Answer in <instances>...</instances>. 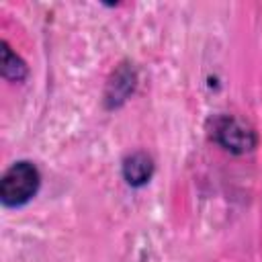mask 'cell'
<instances>
[{"label": "cell", "mask_w": 262, "mask_h": 262, "mask_svg": "<svg viewBox=\"0 0 262 262\" xmlns=\"http://www.w3.org/2000/svg\"><path fill=\"white\" fill-rule=\"evenodd\" d=\"M39 186V168L29 160H18L8 166L0 178V201L4 207H23L37 194Z\"/></svg>", "instance_id": "1"}, {"label": "cell", "mask_w": 262, "mask_h": 262, "mask_svg": "<svg viewBox=\"0 0 262 262\" xmlns=\"http://www.w3.org/2000/svg\"><path fill=\"white\" fill-rule=\"evenodd\" d=\"M211 139L231 154H248L256 147V131L237 117L219 115L211 121Z\"/></svg>", "instance_id": "2"}, {"label": "cell", "mask_w": 262, "mask_h": 262, "mask_svg": "<svg viewBox=\"0 0 262 262\" xmlns=\"http://www.w3.org/2000/svg\"><path fill=\"white\" fill-rule=\"evenodd\" d=\"M137 86V70L133 63H121L106 82L104 88V106L119 108L135 90Z\"/></svg>", "instance_id": "3"}, {"label": "cell", "mask_w": 262, "mask_h": 262, "mask_svg": "<svg viewBox=\"0 0 262 262\" xmlns=\"http://www.w3.org/2000/svg\"><path fill=\"white\" fill-rule=\"evenodd\" d=\"M154 160L149 154L145 151H133L129 154L123 164H121V174H123V180L133 186V188H139V186H145L151 176H154Z\"/></svg>", "instance_id": "4"}, {"label": "cell", "mask_w": 262, "mask_h": 262, "mask_svg": "<svg viewBox=\"0 0 262 262\" xmlns=\"http://www.w3.org/2000/svg\"><path fill=\"white\" fill-rule=\"evenodd\" d=\"M0 74L8 82H23L29 74L25 59L16 51H12L8 41H0Z\"/></svg>", "instance_id": "5"}]
</instances>
